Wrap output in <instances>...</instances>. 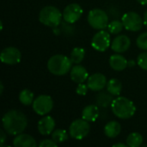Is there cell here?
<instances>
[{
  "label": "cell",
  "mask_w": 147,
  "mask_h": 147,
  "mask_svg": "<svg viewBox=\"0 0 147 147\" xmlns=\"http://www.w3.org/2000/svg\"><path fill=\"white\" fill-rule=\"evenodd\" d=\"M2 123L4 131L8 134L16 136L23 133L26 129L28 126V118L22 111L11 109L3 115Z\"/></svg>",
  "instance_id": "1"
},
{
  "label": "cell",
  "mask_w": 147,
  "mask_h": 147,
  "mask_svg": "<svg viewBox=\"0 0 147 147\" xmlns=\"http://www.w3.org/2000/svg\"><path fill=\"white\" fill-rule=\"evenodd\" d=\"M110 107L113 114L117 118L122 120L133 117L136 112V106L134 103L125 96H118L115 98Z\"/></svg>",
  "instance_id": "2"
},
{
  "label": "cell",
  "mask_w": 147,
  "mask_h": 147,
  "mask_svg": "<svg viewBox=\"0 0 147 147\" xmlns=\"http://www.w3.org/2000/svg\"><path fill=\"white\" fill-rule=\"evenodd\" d=\"M72 62L70 58L63 54H55L47 61L48 71L56 76H63L71 69Z\"/></svg>",
  "instance_id": "3"
},
{
  "label": "cell",
  "mask_w": 147,
  "mask_h": 147,
  "mask_svg": "<svg viewBox=\"0 0 147 147\" xmlns=\"http://www.w3.org/2000/svg\"><path fill=\"white\" fill-rule=\"evenodd\" d=\"M63 13L55 6L48 5L42 8L39 13V21L50 28L58 27L62 21Z\"/></svg>",
  "instance_id": "4"
},
{
  "label": "cell",
  "mask_w": 147,
  "mask_h": 147,
  "mask_svg": "<svg viewBox=\"0 0 147 147\" xmlns=\"http://www.w3.org/2000/svg\"><path fill=\"white\" fill-rule=\"evenodd\" d=\"M89 24L95 29L102 30L108 28L109 23L108 14L102 9H91L87 17Z\"/></svg>",
  "instance_id": "5"
},
{
  "label": "cell",
  "mask_w": 147,
  "mask_h": 147,
  "mask_svg": "<svg viewBox=\"0 0 147 147\" xmlns=\"http://www.w3.org/2000/svg\"><path fill=\"white\" fill-rule=\"evenodd\" d=\"M124 28L127 31L137 32L141 30L144 25V18H142L137 12L129 11L125 13L121 17Z\"/></svg>",
  "instance_id": "6"
},
{
  "label": "cell",
  "mask_w": 147,
  "mask_h": 147,
  "mask_svg": "<svg viewBox=\"0 0 147 147\" xmlns=\"http://www.w3.org/2000/svg\"><path fill=\"white\" fill-rule=\"evenodd\" d=\"M90 130L89 121L82 119H77L71 122L69 127V134L70 136L77 140H83L85 138Z\"/></svg>",
  "instance_id": "7"
},
{
  "label": "cell",
  "mask_w": 147,
  "mask_h": 147,
  "mask_svg": "<svg viewBox=\"0 0 147 147\" xmlns=\"http://www.w3.org/2000/svg\"><path fill=\"white\" fill-rule=\"evenodd\" d=\"M33 110L39 115H46L53 108V101L50 96L40 95L37 96L32 104Z\"/></svg>",
  "instance_id": "8"
},
{
  "label": "cell",
  "mask_w": 147,
  "mask_h": 147,
  "mask_svg": "<svg viewBox=\"0 0 147 147\" xmlns=\"http://www.w3.org/2000/svg\"><path fill=\"white\" fill-rule=\"evenodd\" d=\"M110 33L104 29L94 34L91 40V47L98 52H105L110 47Z\"/></svg>",
  "instance_id": "9"
},
{
  "label": "cell",
  "mask_w": 147,
  "mask_h": 147,
  "mask_svg": "<svg viewBox=\"0 0 147 147\" xmlns=\"http://www.w3.org/2000/svg\"><path fill=\"white\" fill-rule=\"evenodd\" d=\"M83 15L82 7L76 3L68 4L63 10V19L65 22L73 24L78 22Z\"/></svg>",
  "instance_id": "10"
},
{
  "label": "cell",
  "mask_w": 147,
  "mask_h": 147,
  "mask_svg": "<svg viewBox=\"0 0 147 147\" xmlns=\"http://www.w3.org/2000/svg\"><path fill=\"white\" fill-rule=\"evenodd\" d=\"M0 59L3 64L6 65H16L22 59V53L16 47H8L3 49V51L1 52Z\"/></svg>",
  "instance_id": "11"
},
{
  "label": "cell",
  "mask_w": 147,
  "mask_h": 147,
  "mask_svg": "<svg viewBox=\"0 0 147 147\" xmlns=\"http://www.w3.org/2000/svg\"><path fill=\"white\" fill-rule=\"evenodd\" d=\"M107 78L102 73H94L87 79V85L92 91H101L107 86Z\"/></svg>",
  "instance_id": "12"
},
{
  "label": "cell",
  "mask_w": 147,
  "mask_h": 147,
  "mask_svg": "<svg viewBox=\"0 0 147 147\" xmlns=\"http://www.w3.org/2000/svg\"><path fill=\"white\" fill-rule=\"evenodd\" d=\"M131 46V40L126 34L116 36L111 42V49L117 53H123L127 52Z\"/></svg>",
  "instance_id": "13"
},
{
  "label": "cell",
  "mask_w": 147,
  "mask_h": 147,
  "mask_svg": "<svg viewBox=\"0 0 147 147\" xmlns=\"http://www.w3.org/2000/svg\"><path fill=\"white\" fill-rule=\"evenodd\" d=\"M55 125L54 119L50 115H47L39 121L37 128L41 135H49L54 131Z\"/></svg>",
  "instance_id": "14"
},
{
  "label": "cell",
  "mask_w": 147,
  "mask_h": 147,
  "mask_svg": "<svg viewBox=\"0 0 147 147\" xmlns=\"http://www.w3.org/2000/svg\"><path fill=\"white\" fill-rule=\"evenodd\" d=\"M70 77L71 80L76 84H82L89 78V73L85 67L81 65H75L70 71Z\"/></svg>",
  "instance_id": "15"
},
{
  "label": "cell",
  "mask_w": 147,
  "mask_h": 147,
  "mask_svg": "<svg viewBox=\"0 0 147 147\" xmlns=\"http://www.w3.org/2000/svg\"><path fill=\"white\" fill-rule=\"evenodd\" d=\"M13 146L16 147H36L37 144L31 135L27 134H20L16 136L13 140Z\"/></svg>",
  "instance_id": "16"
},
{
  "label": "cell",
  "mask_w": 147,
  "mask_h": 147,
  "mask_svg": "<svg viewBox=\"0 0 147 147\" xmlns=\"http://www.w3.org/2000/svg\"><path fill=\"white\" fill-rule=\"evenodd\" d=\"M127 64L128 61L127 59L120 53H116L115 54L111 55L109 58V65L116 71H121L125 70L127 67Z\"/></svg>",
  "instance_id": "17"
},
{
  "label": "cell",
  "mask_w": 147,
  "mask_h": 147,
  "mask_svg": "<svg viewBox=\"0 0 147 147\" xmlns=\"http://www.w3.org/2000/svg\"><path fill=\"white\" fill-rule=\"evenodd\" d=\"M99 116V109L97 105L90 104L85 106L82 111V118L89 122H94Z\"/></svg>",
  "instance_id": "18"
},
{
  "label": "cell",
  "mask_w": 147,
  "mask_h": 147,
  "mask_svg": "<svg viewBox=\"0 0 147 147\" xmlns=\"http://www.w3.org/2000/svg\"><path fill=\"white\" fill-rule=\"evenodd\" d=\"M121 131V124L116 121H109L104 127V134L108 138L115 139L116 138Z\"/></svg>",
  "instance_id": "19"
},
{
  "label": "cell",
  "mask_w": 147,
  "mask_h": 147,
  "mask_svg": "<svg viewBox=\"0 0 147 147\" xmlns=\"http://www.w3.org/2000/svg\"><path fill=\"white\" fill-rule=\"evenodd\" d=\"M114 96L111 95L109 92L106 93V92H100L96 97V105L102 108H108L109 106H111L113 101H114Z\"/></svg>",
  "instance_id": "20"
},
{
  "label": "cell",
  "mask_w": 147,
  "mask_h": 147,
  "mask_svg": "<svg viewBox=\"0 0 147 147\" xmlns=\"http://www.w3.org/2000/svg\"><path fill=\"white\" fill-rule=\"evenodd\" d=\"M107 90L113 96H119L122 90V84L117 78H112L107 83Z\"/></svg>",
  "instance_id": "21"
},
{
  "label": "cell",
  "mask_w": 147,
  "mask_h": 147,
  "mask_svg": "<svg viewBox=\"0 0 147 147\" xmlns=\"http://www.w3.org/2000/svg\"><path fill=\"white\" fill-rule=\"evenodd\" d=\"M19 101L22 104L25 106H29L33 104L34 100V93L28 90V89H24L19 93Z\"/></svg>",
  "instance_id": "22"
},
{
  "label": "cell",
  "mask_w": 147,
  "mask_h": 147,
  "mask_svg": "<svg viewBox=\"0 0 147 147\" xmlns=\"http://www.w3.org/2000/svg\"><path fill=\"white\" fill-rule=\"evenodd\" d=\"M143 136L140 133H131L127 138V145L129 147H140L143 144Z\"/></svg>",
  "instance_id": "23"
},
{
  "label": "cell",
  "mask_w": 147,
  "mask_h": 147,
  "mask_svg": "<svg viewBox=\"0 0 147 147\" xmlns=\"http://www.w3.org/2000/svg\"><path fill=\"white\" fill-rule=\"evenodd\" d=\"M85 56V50L82 47H74L71 53L70 59L72 62V64L78 65L80 64Z\"/></svg>",
  "instance_id": "24"
},
{
  "label": "cell",
  "mask_w": 147,
  "mask_h": 147,
  "mask_svg": "<svg viewBox=\"0 0 147 147\" xmlns=\"http://www.w3.org/2000/svg\"><path fill=\"white\" fill-rule=\"evenodd\" d=\"M68 134L65 130L64 129H54V131L52 133V139L57 143V144H60L63 143L65 141H66L68 140Z\"/></svg>",
  "instance_id": "25"
},
{
  "label": "cell",
  "mask_w": 147,
  "mask_h": 147,
  "mask_svg": "<svg viewBox=\"0 0 147 147\" xmlns=\"http://www.w3.org/2000/svg\"><path fill=\"white\" fill-rule=\"evenodd\" d=\"M123 28H124V26H123L122 22L119 21V20H114V21L110 22L108 25V30L112 34H120L122 31Z\"/></svg>",
  "instance_id": "26"
},
{
  "label": "cell",
  "mask_w": 147,
  "mask_h": 147,
  "mask_svg": "<svg viewBox=\"0 0 147 147\" xmlns=\"http://www.w3.org/2000/svg\"><path fill=\"white\" fill-rule=\"evenodd\" d=\"M136 44L139 48L147 51V32L140 34L136 40Z\"/></svg>",
  "instance_id": "27"
},
{
  "label": "cell",
  "mask_w": 147,
  "mask_h": 147,
  "mask_svg": "<svg viewBox=\"0 0 147 147\" xmlns=\"http://www.w3.org/2000/svg\"><path fill=\"white\" fill-rule=\"evenodd\" d=\"M137 64L141 69L147 71V51L139 54L137 58Z\"/></svg>",
  "instance_id": "28"
},
{
  "label": "cell",
  "mask_w": 147,
  "mask_h": 147,
  "mask_svg": "<svg viewBox=\"0 0 147 147\" xmlns=\"http://www.w3.org/2000/svg\"><path fill=\"white\" fill-rule=\"evenodd\" d=\"M88 90H89V87L87 84H84V83L78 84V85L76 89V93L79 96H85L87 94Z\"/></svg>",
  "instance_id": "29"
},
{
  "label": "cell",
  "mask_w": 147,
  "mask_h": 147,
  "mask_svg": "<svg viewBox=\"0 0 147 147\" xmlns=\"http://www.w3.org/2000/svg\"><path fill=\"white\" fill-rule=\"evenodd\" d=\"M58 144L52 139V140H43L40 142L39 146L40 147H56Z\"/></svg>",
  "instance_id": "30"
},
{
  "label": "cell",
  "mask_w": 147,
  "mask_h": 147,
  "mask_svg": "<svg viewBox=\"0 0 147 147\" xmlns=\"http://www.w3.org/2000/svg\"><path fill=\"white\" fill-rule=\"evenodd\" d=\"M6 132H4L3 130H0V136H1V139H0V146L3 147V144L6 140V134H5Z\"/></svg>",
  "instance_id": "31"
},
{
  "label": "cell",
  "mask_w": 147,
  "mask_h": 147,
  "mask_svg": "<svg viewBox=\"0 0 147 147\" xmlns=\"http://www.w3.org/2000/svg\"><path fill=\"white\" fill-rule=\"evenodd\" d=\"M113 146L114 147H127L128 146L127 145H125V144H123V143H117V144H115V145H113Z\"/></svg>",
  "instance_id": "32"
},
{
  "label": "cell",
  "mask_w": 147,
  "mask_h": 147,
  "mask_svg": "<svg viewBox=\"0 0 147 147\" xmlns=\"http://www.w3.org/2000/svg\"><path fill=\"white\" fill-rule=\"evenodd\" d=\"M144 24L147 28V9L146 11L145 12V14H144Z\"/></svg>",
  "instance_id": "33"
},
{
  "label": "cell",
  "mask_w": 147,
  "mask_h": 147,
  "mask_svg": "<svg viewBox=\"0 0 147 147\" xmlns=\"http://www.w3.org/2000/svg\"><path fill=\"white\" fill-rule=\"evenodd\" d=\"M135 65V62L134 60H131V61H128V64H127V66L131 67V66H134Z\"/></svg>",
  "instance_id": "34"
},
{
  "label": "cell",
  "mask_w": 147,
  "mask_h": 147,
  "mask_svg": "<svg viewBox=\"0 0 147 147\" xmlns=\"http://www.w3.org/2000/svg\"><path fill=\"white\" fill-rule=\"evenodd\" d=\"M137 1L142 5H147V0H137Z\"/></svg>",
  "instance_id": "35"
},
{
  "label": "cell",
  "mask_w": 147,
  "mask_h": 147,
  "mask_svg": "<svg viewBox=\"0 0 147 147\" xmlns=\"http://www.w3.org/2000/svg\"><path fill=\"white\" fill-rule=\"evenodd\" d=\"M59 32H60V30H59V28H57V27H56V28H53V33H54V34H59Z\"/></svg>",
  "instance_id": "36"
},
{
  "label": "cell",
  "mask_w": 147,
  "mask_h": 147,
  "mask_svg": "<svg viewBox=\"0 0 147 147\" xmlns=\"http://www.w3.org/2000/svg\"><path fill=\"white\" fill-rule=\"evenodd\" d=\"M0 88H1L0 94H3V83H2V82L0 83Z\"/></svg>",
  "instance_id": "37"
}]
</instances>
